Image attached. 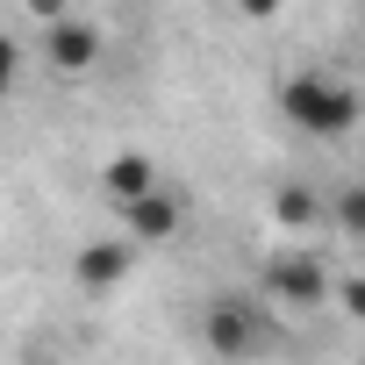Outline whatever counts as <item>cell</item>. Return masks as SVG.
<instances>
[{"label":"cell","mask_w":365,"mask_h":365,"mask_svg":"<svg viewBox=\"0 0 365 365\" xmlns=\"http://www.w3.org/2000/svg\"><path fill=\"white\" fill-rule=\"evenodd\" d=\"M279 108H287V122L308 129V136H344V129L358 122V86L336 79V72H322V65H301V72H287Z\"/></svg>","instance_id":"6da1fadb"},{"label":"cell","mask_w":365,"mask_h":365,"mask_svg":"<svg viewBox=\"0 0 365 365\" xmlns=\"http://www.w3.org/2000/svg\"><path fill=\"white\" fill-rule=\"evenodd\" d=\"M201 344H208L215 358H230V365H251V358L272 351V315H265L251 294H222V301H208V315H201Z\"/></svg>","instance_id":"7a4b0ae2"},{"label":"cell","mask_w":365,"mask_h":365,"mask_svg":"<svg viewBox=\"0 0 365 365\" xmlns=\"http://www.w3.org/2000/svg\"><path fill=\"white\" fill-rule=\"evenodd\" d=\"M279 301H322V287H329V265L308 251V244H287V251H272L265 258V272H258Z\"/></svg>","instance_id":"3957f363"},{"label":"cell","mask_w":365,"mask_h":365,"mask_svg":"<svg viewBox=\"0 0 365 365\" xmlns=\"http://www.w3.org/2000/svg\"><path fill=\"white\" fill-rule=\"evenodd\" d=\"M43 58H51L58 72H86V65L101 58V22H93V15H65V8H58V15L43 22Z\"/></svg>","instance_id":"277c9868"},{"label":"cell","mask_w":365,"mask_h":365,"mask_svg":"<svg viewBox=\"0 0 365 365\" xmlns=\"http://www.w3.org/2000/svg\"><path fill=\"white\" fill-rule=\"evenodd\" d=\"M129 272H136V244H129V237H101V244H86V251L72 258V279H79L86 294H115Z\"/></svg>","instance_id":"5b68a950"},{"label":"cell","mask_w":365,"mask_h":365,"mask_svg":"<svg viewBox=\"0 0 365 365\" xmlns=\"http://www.w3.org/2000/svg\"><path fill=\"white\" fill-rule=\"evenodd\" d=\"M115 215H122V237H129V244H165V237H179V222H187L179 194H165V187H150L143 201H129V208H115Z\"/></svg>","instance_id":"8992f818"},{"label":"cell","mask_w":365,"mask_h":365,"mask_svg":"<svg viewBox=\"0 0 365 365\" xmlns=\"http://www.w3.org/2000/svg\"><path fill=\"white\" fill-rule=\"evenodd\" d=\"M158 187V165L143 158V150H115L108 158V172H101V194L115 201V208H129V201H143Z\"/></svg>","instance_id":"52a82bcc"},{"label":"cell","mask_w":365,"mask_h":365,"mask_svg":"<svg viewBox=\"0 0 365 365\" xmlns=\"http://www.w3.org/2000/svg\"><path fill=\"white\" fill-rule=\"evenodd\" d=\"M272 215H279V230H315V222H322V201H315L308 187H279Z\"/></svg>","instance_id":"ba28073f"},{"label":"cell","mask_w":365,"mask_h":365,"mask_svg":"<svg viewBox=\"0 0 365 365\" xmlns=\"http://www.w3.org/2000/svg\"><path fill=\"white\" fill-rule=\"evenodd\" d=\"M15 79H22V36L0 29V93H15Z\"/></svg>","instance_id":"9c48e42d"}]
</instances>
